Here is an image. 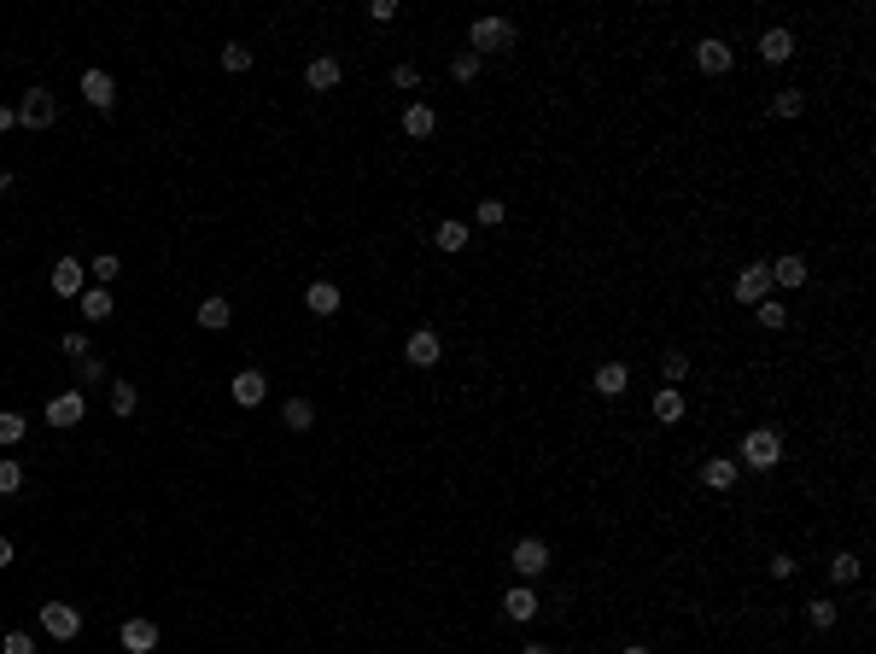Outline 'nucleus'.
Wrapping results in <instances>:
<instances>
[{
	"mask_svg": "<svg viewBox=\"0 0 876 654\" xmlns=\"http://www.w3.org/2000/svg\"><path fill=\"white\" fill-rule=\"evenodd\" d=\"M777 462H783V438H777L771 427H754V433H742V450H736V467H754V474H771Z\"/></svg>",
	"mask_w": 876,
	"mask_h": 654,
	"instance_id": "obj_1",
	"label": "nucleus"
},
{
	"mask_svg": "<svg viewBox=\"0 0 876 654\" xmlns=\"http://www.w3.org/2000/svg\"><path fill=\"white\" fill-rule=\"evenodd\" d=\"M514 47V23L509 18H474V30H467V53H509Z\"/></svg>",
	"mask_w": 876,
	"mask_h": 654,
	"instance_id": "obj_2",
	"label": "nucleus"
},
{
	"mask_svg": "<svg viewBox=\"0 0 876 654\" xmlns=\"http://www.w3.org/2000/svg\"><path fill=\"white\" fill-rule=\"evenodd\" d=\"M41 631L53 637V643H77V637H82V613L70 608V602H47V608H41Z\"/></svg>",
	"mask_w": 876,
	"mask_h": 654,
	"instance_id": "obj_3",
	"label": "nucleus"
},
{
	"mask_svg": "<svg viewBox=\"0 0 876 654\" xmlns=\"http://www.w3.org/2000/svg\"><path fill=\"white\" fill-rule=\"evenodd\" d=\"M731 299H736V304H766V299H771V269H766V263H748L742 275L731 281Z\"/></svg>",
	"mask_w": 876,
	"mask_h": 654,
	"instance_id": "obj_4",
	"label": "nucleus"
},
{
	"mask_svg": "<svg viewBox=\"0 0 876 654\" xmlns=\"http://www.w3.org/2000/svg\"><path fill=\"white\" fill-rule=\"evenodd\" d=\"M53 117H59V100H53L47 88H30V94L18 100V123H23V129H47Z\"/></svg>",
	"mask_w": 876,
	"mask_h": 654,
	"instance_id": "obj_5",
	"label": "nucleus"
},
{
	"mask_svg": "<svg viewBox=\"0 0 876 654\" xmlns=\"http://www.w3.org/2000/svg\"><path fill=\"white\" fill-rule=\"evenodd\" d=\"M509 561H514V573H521V578H538L549 566V544H544V538H521Z\"/></svg>",
	"mask_w": 876,
	"mask_h": 654,
	"instance_id": "obj_6",
	"label": "nucleus"
},
{
	"mask_svg": "<svg viewBox=\"0 0 876 654\" xmlns=\"http://www.w3.org/2000/svg\"><path fill=\"white\" fill-rule=\"evenodd\" d=\"M696 65H701V77H724V70L736 65V53H731V41H719V35H707V41L696 47Z\"/></svg>",
	"mask_w": 876,
	"mask_h": 654,
	"instance_id": "obj_7",
	"label": "nucleus"
},
{
	"mask_svg": "<svg viewBox=\"0 0 876 654\" xmlns=\"http://www.w3.org/2000/svg\"><path fill=\"white\" fill-rule=\"evenodd\" d=\"M403 356H410V363H415V368H433V363H438V356H444V345H438V333H433V327H415V333H410V339H403Z\"/></svg>",
	"mask_w": 876,
	"mask_h": 654,
	"instance_id": "obj_8",
	"label": "nucleus"
},
{
	"mask_svg": "<svg viewBox=\"0 0 876 654\" xmlns=\"http://www.w3.org/2000/svg\"><path fill=\"white\" fill-rule=\"evenodd\" d=\"M304 82H310L316 94H333V88L345 82V65H339L333 53H322V59H310V65H304Z\"/></svg>",
	"mask_w": 876,
	"mask_h": 654,
	"instance_id": "obj_9",
	"label": "nucleus"
},
{
	"mask_svg": "<svg viewBox=\"0 0 876 654\" xmlns=\"http://www.w3.org/2000/svg\"><path fill=\"white\" fill-rule=\"evenodd\" d=\"M82 100H88L94 111H111L117 106V82H111L106 70H82Z\"/></svg>",
	"mask_w": 876,
	"mask_h": 654,
	"instance_id": "obj_10",
	"label": "nucleus"
},
{
	"mask_svg": "<svg viewBox=\"0 0 876 654\" xmlns=\"http://www.w3.org/2000/svg\"><path fill=\"white\" fill-rule=\"evenodd\" d=\"M117 643L129 649V654H152V649H158V625H152V620H123Z\"/></svg>",
	"mask_w": 876,
	"mask_h": 654,
	"instance_id": "obj_11",
	"label": "nucleus"
},
{
	"mask_svg": "<svg viewBox=\"0 0 876 654\" xmlns=\"http://www.w3.org/2000/svg\"><path fill=\"white\" fill-rule=\"evenodd\" d=\"M82 415H88V398H82V391H59V398L47 403V421L53 427H77Z\"/></svg>",
	"mask_w": 876,
	"mask_h": 654,
	"instance_id": "obj_12",
	"label": "nucleus"
},
{
	"mask_svg": "<svg viewBox=\"0 0 876 654\" xmlns=\"http://www.w3.org/2000/svg\"><path fill=\"white\" fill-rule=\"evenodd\" d=\"M82 281H88V269H82L77 257H59L53 263V292L59 299H82Z\"/></svg>",
	"mask_w": 876,
	"mask_h": 654,
	"instance_id": "obj_13",
	"label": "nucleus"
},
{
	"mask_svg": "<svg viewBox=\"0 0 876 654\" xmlns=\"http://www.w3.org/2000/svg\"><path fill=\"white\" fill-rule=\"evenodd\" d=\"M760 59H766V65H788V59H795V30H783V23L766 30L760 35Z\"/></svg>",
	"mask_w": 876,
	"mask_h": 654,
	"instance_id": "obj_14",
	"label": "nucleus"
},
{
	"mask_svg": "<svg viewBox=\"0 0 876 654\" xmlns=\"http://www.w3.org/2000/svg\"><path fill=\"white\" fill-rule=\"evenodd\" d=\"M304 304H310V316H339L345 292L333 287V281H310V287H304Z\"/></svg>",
	"mask_w": 876,
	"mask_h": 654,
	"instance_id": "obj_15",
	"label": "nucleus"
},
{
	"mask_svg": "<svg viewBox=\"0 0 876 654\" xmlns=\"http://www.w3.org/2000/svg\"><path fill=\"white\" fill-rule=\"evenodd\" d=\"M736 479H742V467H736L731 456H713V462H701V485H707V491H731Z\"/></svg>",
	"mask_w": 876,
	"mask_h": 654,
	"instance_id": "obj_16",
	"label": "nucleus"
},
{
	"mask_svg": "<svg viewBox=\"0 0 876 654\" xmlns=\"http://www.w3.org/2000/svg\"><path fill=\"white\" fill-rule=\"evenodd\" d=\"M263 398H269V380L257 374V368H245V374H234V403H240V410H257Z\"/></svg>",
	"mask_w": 876,
	"mask_h": 654,
	"instance_id": "obj_17",
	"label": "nucleus"
},
{
	"mask_svg": "<svg viewBox=\"0 0 876 654\" xmlns=\"http://www.w3.org/2000/svg\"><path fill=\"white\" fill-rule=\"evenodd\" d=\"M503 613H509L514 625H526V620H538V590L532 585H514L509 596H503Z\"/></svg>",
	"mask_w": 876,
	"mask_h": 654,
	"instance_id": "obj_18",
	"label": "nucleus"
},
{
	"mask_svg": "<svg viewBox=\"0 0 876 654\" xmlns=\"http://www.w3.org/2000/svg\"><path fill=\"white\" fill-rule=\"evenodd\" d=\"M766 269H771V287H788V292L807 287V257H795V252L777 257V263H766Z\"/></svg>",
	"mask_w": 876,
	"mask_h": 654,
	"instance_id": "obj_19",
	"label": "nucleus"
},
{
	"mask_svg": "<svg viewBox=\"0 0 876 654\" xmlns=\"http://www.w3.org/2000/svg\"><path fill=\"white\" fill-rule=\"evenodd\" d=\"M590 386H596L602 398H620V391L632 386V368H625V363H602L596 374H590Z\"/></svg>",
	"mask_w": 876,
	"mask_h": 654,
	"instance_id": "obj_20",
	"label": "nucleus"
},
{
	"mask_svg": "<svg viewBox=\"0 0 876 654\" xmlns=\"http://www.w3.org/2000/svg\"><path fill=\"white\" fill-rule=\"evenodd\" d=\"M281 427H287V433H310V427H316V403L310 398H287V403H281Z\"/></svg>",
	"mask_w": 876,
	"mask_h": 654,
	"instance_id": "obj_21",
	"label": "nucleus"
},
{
	"mask_svg": "<svg viewBox=\"0 0 876 654\" xmlns=\"http://www.w3.org/2000/svg\"><path fill=\"white\" fill-rule=\"evenodd\" d=\"M433 129H438V111L427 106V100H415L410 111H403V134H410V141H427Z\"/></svg>",
	"mask_w": 876,
	"mask_h": 654,
	"instance_id": "obj_22",
	"label": "nucleus"
},
{
	"mask_svg": "<svg viewBox=\"0 0 876 654\" xmlns=\"http://www.w3.org/2000/svg\"><path fill=\"white\" fill-rule=\"evenodd\" d=\"M228 322H234V304H228V299H205V304H199V327H205V333H222Z\"/></svg>",
	"mask_w": 876,
	"mask_h": 654,
	"instance_id": "obj_23",
	"label": "nucleus"
},
{
	"mask_svg": "<svg viewBox=\"0 0 876 654\" xmlns=\"http://www.w3.org/2000/svg\"><path fill=\"white\" fill-rule=\"evenodd\" d=\"M655 421H660V427H672V421H684V391H678V386H666V391H655Z\"/></svg>",
	"mask_w": 876,
	"mask_h": 654,
	"instance_id": "obj_24",
	"label": "nucleus"
},
{
	"mask_svg": "<svg viewBox=\"0 0 876 654\" xmlns=\"http://www.w3.org/2000/svg\"><path fill=\"white\" fill-rule=\"evenodd\" d=\"M82 316H88V322H106V316H111V292L106 287H82Z\"/></svg>",
	"mask_w": 876,
	"mask_h": 654,
	"instance_id": "obj_25",
	"label": "nucleus"
},
{
	"mask_svg": "<svg viewBox=\"0 0 876 654\" xmlns=\"http://www.w3.org/2000/svg\"><path fill=\"white\" fill-rule=\"evenodd\" d=\"M433 240H438V252H462V245H467V222H438V228H433Z\"/></svg>",
	"mask_w": 876,
	"mask_h": 654,
	"instance_id": "obj_26",
	"label": "nucleus"
},
{
	"mask_svg": "<svg viewBox=\"0 0 876 654\" xmlns=\"http://www.w3.org/2000/svg\"><path fill=\"white\" fill-rule=\"evenodd\" d=\"M800 111H807V94L800 88H777L771 94V117H800Z\"/></svg>",
	"mask_w": 876,
	"mask_h": 654,
	"instance_id": "obj_27",
	"label": "nucleus"
},
{
	"mask_svg": "<svg viewBox=\"0 0 876 654\" xmlns=\"http://www.w3.org/2000/svg\"><path fill=\"white\" fill-rule=\"evenodd\" d=\"M807 620H812V625H818V631H830V625H835V620H842V608H835V602H830V596H812V602H807Z\"/></svg>",
	"mask_w": 876,
	"mask_h": 654,
	"instance_id": "obj_28",
	"label": "nucleus"
},
{
	"mask_svg": "<svg viewBox=\"0 0 876 654\" xmlns=\"http://www.w3.org/2000/svg\"><path fill=\"white\" fill-rule=\"evenodd\" d=\"M853 578H859V555L853 549L830 555V585H853Z\"/></svg>",
	"mask_w": 876,
	"mask_h": 654,
	"instance_id": "obj_29",
	"label": "nucleus"
},
{
	"mask_svg": "<svg viewBox=\"0 0 876 654\" xmlns=\"http://www.w3.org/2000/svg\"><path fill=\"white\" fill-rule=\"evenodd\" d=\"M222 70H228V77H240V70H252V47H240V41H228V47H222Z\"/></svg>",
	"mask_w": 876,
	"mask_h": 654,
	"instance_id": "obj_30",
	"label": "nucleus"
},
{
	"mask_svg": "<svg viewBox=\"0 0 876 654\" xmlns=\"http://www.w3.org/2000/svg\"><path fill=\"white\" fill-rule=\"evenodd\" d=\"M134 403H141V391L129 380H111V415H134Z\"/></svg>",
	"mask_w": 876,
	"mask_h": 654,
	"instance_id": "obj_31",
	"label": "nucleus"
},
{
	"mask_svg": "<svg viewBox=\"0 0 876 654\" xmlns=\"http://www.w3.org/2000/svg\"><path fill=\"white\" fill-rule=\"evenodd\" d=\"M23 491V462H6L0 456V497H18Z\"/></svg>",
	"mask_w": 876,
	"mask_h": 654,
	"instance_id": "obj_32",
	"label": "nucleus"
},
{
	"mask_svg": "<svg viewBox=\"0 0 876 654\" xmlns=\"http://www.w3.org/2000/svg\"><path fill=\"white\" fill-rule=\"evenodd\" d=\"M479 65H485L479 53H456V59H450V77H456V82H474V77H479Z\"/></svg>",
	"mask_w": 876,
	"mask_h": 654,
	"instance_id": "obj_33",
	"label": "nucleus"
},
{
	"mask_svg": "<svg viewBox=\"0 0 876 654\" xmlns=\"http://www.w3.org/2000/svg\"><path fill=\"white\" fill-rule=\"evenodd\" d=\"M23 427H30V421H23L18 410H0V444H18V438H23Z\"/></svg>",
	"mask_w": 876,
	"mask_h": 654,
	"instance_id": "obj_34",
	"label": "nucleus"
},
{
	"mask_svg": "<svg viewBox=\"0 0 876 654\" xmlns=\"http://www.w3.org/2000/svg\"><path fill=\"white\" fill-rule=\"evenodd\" d=\"M59 351H65L70 363H88V356H94L88 351V333H65V339H59Z\"/></svg>",
	"mask_w": 876,
	"mask_h": 654,
	"instance_id": "obj_35",
	"label": "nucleus"
},
{
	"mask_svg": "<svg viewBox=\"0 0 876 654\" xmlns=\"http://www.w3.org/2000/svg\"><path fill=\"white\" fill-rule=\"evenodd\" d=\"M0 654H35V637L30 631H6L0 637Z\"/></svg>",
	"mask_w": 876,
	"mask_h": 654,
	"instance_id": "obj_36",
	"label": "nucleus"
},
{
	"mask_svg": "<svg viewBox=\"0 0 876 654\" xmlns=\"http://www.w3.org/2000/svg\"><path fill=\"white\" fill-rule=\"evenodd\" d=\"M660 368H666V380H672V386H678V380H689V356H684V351H666Z\"/></svg>",
	"mask_w": 876,
	"mask_h": 654,
	"instance_id": "obj_37",
	"label": "nucleus"
},
{
	"mask_svg": "<svg viewBox=\"0 0 876 654\" xmlns=\"http://www.w3.org/2000/svg\"><path fill=\"white\" fill-rule=\"evenodd\" d=\"M754 310H760V327H783V322H788V310H783V304H777V299L754 304Z\"/></svg>",
	"mask_w": 876,
	"mask_h": 654,
	"instance_id": "obj_38",
	"label": "nucleus"
},
{
	"mask_svg": "<svg viewBox=\"0 0 876 654\" xmlns=\"http://www.w3.org/2000/svg\"><path fill=\"white\" fill-rule=\"evenodd\" d=\"M474 216H479V228H497V222L509 216V211H503V199H485V205H479Z\"/></svg>",
	"mask_w": 876,
	"mask_h": 654,
	"instance_id": "obj_39",
	"label": "nucleus"
},
{
	"mask_svg": "<svg viewBox=\"0 0 876 654\" xmlns=\"http://www.w3.org/2000/svg\"><path fill=\"white\" fill-rule=\"evenodd\" d=\"M117 257H111V252H100V257H94V281H117Z\"/></svg>",
	"mask_w": 876,
	"mask_h": 654,
	"instance_id": "obj_40",
	"label": "nucleus"
},
{
	"mask_svg": "<svg viewBox=\"0 0 876 654\" xmlns=\"http://www.w3.org/2000/svg\"><path fill=\"white\" fill-rule=\"evenodd\" d=\"M368 18H374V23H392V18H398V0H368Z\"/></svg>",
	"mask_w": 876,
	"mask_h": 654,
	"instance_id": "obj_41",
	"label": "nucleus"
},
{
	"mask_svg": "<svg viewBox=\"0 0 876 654\" xmlns=\"http://www.w3.org/2000/svg\"><path fill=\"white\" fill-rule=\"evenodd\" d=\"M392 82H398V88H415V82H421V70L403 59V65H392Z\"/></svg>",
	"mask_w": 876,
	"mask_h": 654,
	"instance_id": "obj_42",
	"label": "nucleus"
},
{
	"mask_svg": "<svg viewBox=\"0 0 876 654\" xmlns=\"http://www.w3.org/2000/svg\"><path fill=\"white\" fill-rule=\"evenodd\" d=\"M771 578H795V555H771Z\"/></svg>",
	"mask_w": 876,
	"mask_h": 654,
	"instance_id": "obj_43",
	"label": "nucleus"
},
{
	"mask_svg": "<svg viewBox=\"0 0 876 654\" xmlns=\"http://www.w3.org/2000/svg\"><path fill=\"white\" fill-rule=\"evenodd\" d=\"M77 374H82V380H100L106 363H100V356H88V363H77Z\"/></svg>",
	"mask_w": 876,
	"mask_h": 654,
	"instance_id": "obj_44",
	"label": "nucleus"
},
{
	"mask_svg": "<svg viewBox=\"0 0 876 654\" xmlns=\"http://www.w3.org/2000/svg\"><path fill=\"white\" fill-rule=\"evenodd\" d=\"M6 129H18V106H0V134Z\"/></svg>",
	"mask_w": 876,
	"mask_h": 654,
	"instance_id": "obj_45",
	"label": "nucleus"
},
{
	"mask_svg": "<svg viewBox=\"0 0 876 654\" xmlns=\"http://www.w3.org/2000/svg\"><path fill=\"white\" fill-rule=\"evenodd\" d=\"M0 566H12V538H0Z\"/></svg>",
	"mask_w": 876,
	"mask_h": 654,
	"instance_id": "obj_46",
	"label": "nucleus"
},
{
	"mask_svg": "<svg viewBox=\"0 0 876 654\" xmlns=\"http://www.w3.org/2000/svg\"><path fill=\"white\" fill-rule=\"evenodd\" d=\"M521 654H555V649H549V643H526Z\"/></svg>",
	"mask_w": 876,
	"mask_h": 654,
	"instance_id": "obj_47",
	"label": "nucleus"
},
{
	"mask_svg": "<svg viewBox=\"0 0 876 654\" xmlns=\"http://www.w3.org/2000/svg\"><path fill=\"white\" fill-rule=\"evenodd\" d=\"M620 654H649V649H643V643H632V649H620Z\"/></svg>",
	"mask_w": 876,
	"mask_h": 654,
	"instance_id": "obj_48",
	"label": "nucleus"
},
{
	"mask_svg": "<svg viewBox=\"0 0 876 654\" xmlns=\"http://www.w3.org/2000/svg\"><path fill=\"white\" fill-rule=\"evenodd\" d=\"M0 188H6V170H0Z\"/></svg>",
	"mask_w": 876,
	"mask_h": 654,
	"instance_id": "obj_49",
	"label": "nucleus"
}]
</instances>
